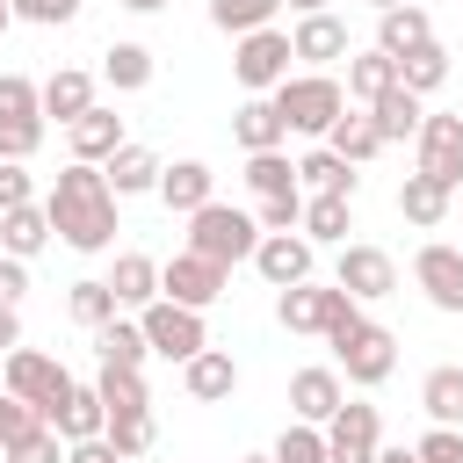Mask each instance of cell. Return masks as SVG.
Returning a JSON list of instances; mask_svg holds the SVG:
<instances>
[{
    "label": "cell",
    "instance_id": "cell-41",
    "mask_svg": "<svg viewBox=\"0 0 463 463\" xmlns=\"http://www.w3.org/2000/svg\"><path fill=\"white\" fill-rule=\"evenodd\" d=\"M101 441H109L123 463H130V456H145V449H152V412H116V420L101 427Z\"/></svg>",
    "mask_w": 463,
    "mask_h": 463
},
{
    "label": "cell",
    "instance_id": "cell-11",
    "mask_svg": "<svg viewBox=\"0 0 463 463\" xmlns=\"http://www.w3.org/2000/svg\"><path fill=\"white\" fill-rule=\"evenodd\" d=\"M420 166L412 174H427V181H441L449 195H456V181H463V116H420Z\"/></svg>",
    "mask_w": 463,
    "mask_h": 463
},
{
    "label": "cell",
    "instance_id": "cell-52",
    "mask_svg": "<svg viewBox=\"0 0 463 463\" xmlns=\"http://www.w3.org/2000/svg\"><path fill=\"white\" fill-rule=\"evenodd\" d=\"M376 463H420L412 449H376Z\"/></svg>",
    "mask_w": 463,
    "mask_h": 463
},
{
    "label": "cell",
    "instance_id": "cell-56",
    "mask_svg": "<svg viewBox=\"0 0 463 463\" xmlns=\"http://www.w3.org/2000/svg\"><path fill=\"white\" fill-rule=\"evenodd\" d=\"M232 463H268V456H232Z\"/></svg>",
    "mask_w": 463,
    "mask_h": 463
},
{
    "label": "cell",
    "instance_id": "cell-8",
    "mask_svg": "<svg viewBox=\"0 0 463 463\" xmlns=\"http://www.w3.org/2000/svg\"><path fill=\"white\" fill-rule=\"evenodd\" d=\"M137 333H145V347H152V354H166V362H195V354L210 347L203 311H181V304H166V297L137 311Z\"/></svg>",
    "mask_w": 463,
    "mask_h": 463
},
{
    "label": "cell",
    "instance_id": "cell-29",
    "mask_svg": "<svg viewBox=\"0 0 463 463\" xmlns=\"http://www.w3.org/2000/svg\"><path fill=\"white\" fill-rule=\"evenodd\" d=\"M398 87V58H383V51H347V101H376V94H391Z\"/></svg>",
    "mask_w": 463,
    "mask_h": 463
},
{
    "label": "cell",
    "instance_id": "cell-31",
    "mask_svg": "<svg viewBox=\"0 0 463 463\" xmlns=\"http://www.w3.org/2000/svg\"><path fill=\"white\" fill-rule=\"evenodd\" d=\"M94 354H101V369H145V354H152V347H145L137 318H123V311H116V318L94 333Z\"/></svg>",
    "mask_w": 463,
    "mask_h": 463
},
{
    "label": "cell",
    "instance_id": "cell-20",
    "mask_svg": "<svg viewBox=\"0 0 463 463\" xmlns=\"http://www.w3.org/2000/svg\"><path fill=\"white\" fill-rule=\"evenodd\" d=\"M36 101H43V116H58V123L72 130V123H80L87 109H94V80H87L80 65H58V72H51L43 87H36Z\"/></svg>",
    "mask_w": 463,
    "mask_h": 463
},
{
    "label": "cell",
    "instance_id": "cell-18",
    "mask_svg": "<svg viewBox=\"0 0 463 463\" xmlns=\"http://www.w3.org/2000/svg\"><path fill=\"white\" fill-rule=\"evenodd\" d=\"M43 427L72 449V441H94V434L109 427V405H101V391H94V383H72V391H65V405H58Z\"/></svg>",
    "mask_w": 463,
    "mask_h": 463
},
{
    "label": "cell",
    "instance_id": "cell-14",
    "mask_svg": "<svg viewBox=\"0 0 463 463\" xmlns=\"http://www.w3.org/2000/svg\"><path fill=\"white\" fill-rule=\"evenodd\" d=\"M253 268H260V282L297 289V282H311V239H304V232H260Z\"/></svg>",
    "mask_w": 463,
    "mask_h": 463
},
{
    "label": "cell",
    "instance_id": "cell-21",
    "mask_svg": "<svg viewBox=\"0 0 463 463\" xmlns=\"http://www.w3.org/2000/svg\"><path fill=\"white\" fill-rule=\"evenodd\" d=\"M123 145H130V137H123V116H116V109H101V101L72 123V159H80V166H101V159H109V152H123Z\"/></svg>",
    "mask_w": 463,
    "mask_h": 463
},
{
    "label": "cell",
    "instance_id": "cell-51",
    "mask_svg": "<svg viewBox=\"0 0 463 463\" xmlns=\"http://www.w3.org/2000/svg\"><path fill=\"white\" fill-rule=\"evenodd\" d=\"M7 347H22V318L0 304V354H7Z\"/></svg>",
    "mask_w": 463,
    "mask_h": 463
},
{
    "label": "cell",
    "instance_id": "cell-10",
    "mask_svg": "<svg viewBox=\"0 0 463 463\" xmlns=\"http://www.w3.org/2000/svg\"><path fill=\"white\" fill-rule=\"evenodd\" d=\"M159 297H166V304H181V311H210V304L224 297V268L181 246V253L159 268Z\"/></svg>",
    "mask_w": 463,
    "mask_h": 463
},
{
    "label": "cell",
    "instance_id": "cell-57",
    "mask_svg": "<svg viewBox=\"0 0 463 463\" xmlns=\"http://www.w3.org/2000/svg\"><path fill=\"white\" fill-rule=\"evenodd\" d=\"M7 22H14V14H7V0H0V29H7Z\"/></svg>",
    "mask_w": 463,
    "mask_h": 463
},
{
    "label": "cell",
    "instance_id": "cell-44",
    "mask_svg": "<svg viewBox=\"0 0 463 463\" xmlns=\"http://www.w3.org/2000/svg\"><path fill=\"white\" fill-rule=\"evenodd\" d=\"M0 463H65V441H58L51 427H36V434H22L14 449H0Z\"/></svg>",
    "mask_w": 463,
    "mask_h": 463
},
{
    "label": "cell",
    "instance_id": "cell-36",
    "mask_svg": "<svg viewBox=\"0 0 463 463\" xmlns=\"http://www.w3.org/2000/svg\"><path fill=\"white\" fill-rule=\"evenodd\" d=\"M441 80H449V51H441V43H420V51H405V58H398V87H405V94H420V101H427Z\"/></svg>",
    "mask_w": 463,
    "mask_h": 463
},
{
    "label": "cell",
    "instance_id": "cell-42",
    "mask_svg": "<svg viewBox=\"0 0 463 463\" xmlns=\"http://www.w3.org/2000/svg\"><path fill=\"white\" fill-rule=\"evenodd\" d=\"M72 318H80L87 333H101V326L116 318V297H109V282H94V275H87V282H72Z\"/></svg>",
    "mask_w": 463,
    "mask_h": 463
},
{
    "label": "cell",
    "instance_id": "cell-22",
    "mask_svg": "<svg viewBox=\"0 0 463 463\" xmlns=\"http://www.w3.org/2000/svg\"><path fill=\"white\" fill-rule=\"evenodd\" d=\"M109 297H116V311H145V304H159V260H152V253H116Z\"/></svg>",
    "mask_w": 463,
    "mask_h": 463
},
{
    "label": "cell",
    "instance_id": "cell-55",
    "mask_svg": "<svg viewBox=\"0 0 463 463\" xmlns=\"http://www.w3.org/2000/svg\"><path fill=\"white\" fill-rule=\"evenodd\" d=\"M369 7H376V14H391V7H412V0H369Z\"/></svg>",
    "mask_w": 463,
    "mask_h": 463
},
{
    "label": "cell",
    "instance_id": "cell-38",
    "mask_svg": "<svg viewBox=\"0 0 463 463\" xmlns=\"http://www.w3.org/2000/svg\"><path fill=\"white\" fill-rule=\"evenodd\" d=\"M297 232H304L311 246H340V239H347V195H311L304 217H297Z\"/></svg>",
    "mask_w": 463,
    "mask_h": 463
},
{
    "label": "cell",
    "instance_id": "cell-40",
    "mask_svg": "<svg viewBox=\"0 0 463 463\" xmlns=\"http://www.w3.org/2000/svg\"><path fill=\"white\" fill-rule=\"evenodd\" d=\"M275 7L282 0H210V22L224 36H253V29H275Z\"/></svg>",
    "mask_w": 463,
    "mask_h": 463
},
{
    "label": "cell",
    "instance_id": "cell-45",
    "mask_svg": "<svg viewBox=\"0 0 463 463\" xmlns=\"http://www.w3.org/2000/svg\"><path fill=\"white\" fill-rule=\"evenodd\" d=\"M7 14L14 22H36V29H65L80 14V0H7Z\"/></svg>",
    "mask_w": 463,
    "mask_h": 463
},
{
    "label": "cell",
    "instance_id": "cell-2",
    "mask_svg": "<svg viewBox=\"0 0 463 463\" xmlns=\"http://www.w3.org/2000/svg\"><path fill=\"white\" fill-rule=\"evenodd\" d=\"M268 101H275V116H282L289 130H304V137H326V130L347 116V87H340L333 72H289Z\"/></svg>",
    "mask_w": 463,
    "mask_h": 463
},
{
    "label": "cell",
    "instance_id": "cell-53",
    "mask_svg": "<svg viewBox=\"0 0 463 463\" xmlns=\"http://www.w3.org/2000/svg\"><path fill=\"white\" fill-rule=\"evenodd\" d=\"M116 7H130V14H159L166 0H116Z\"/></svg>",
    "mask_w": 463,
    "mask_h": 463
},
{
    "label": "cell",
    "instance_id": "cell-28",
    "mask_svg": "<svg viewBox=\"0 0 463 463\" xmlns=\"http://www.w3.org/2000/svg\"><path fill=\"white\" fill-rule=\"evenodd\" d=\"M101 181H109V195H145V188H159V159L145 145H123L101 159Z\"/></svg>",
    "mask_w": 463,
    "mask_h": 463
},
{
    "label": "cell",
    "instance_id": "cell-23",
    "mask_svg": "<svg viewBox=\"0 0 463 463\" xmlns=\"http://www.w3.org/2000/svg\"><path fill=\"white\" fill-rule=\"evenodd\" d=\"M181 383H188V398H195V405H217V398H232V391H239V362H232L224 347H203L195 362H181Z\"/></svg>",
    "mask_w": 463,
    "mask_h": 463
},
{
    "label": "cell",
    "instance_id": "cell-35",
    "mask_svg": "<svg viewBox=\"0 0 463 463\" xmlns=\"http://www.w3.org/2000/svg\"><path fill=\"white\" fill-rule=\"evenodd\" d=\"M246 188L268 203V195H304L297 188V159L289 152H246Z\"/></svg>",
    "mask_w": 463,
    "mask_h": 463
},
{
    "label": "cell",
    "instance_id": "cell-48",
    "mask_svg": "<svg viewBox=\"0 0 463 463\" xmlns=\"http://www.w3.org/2000/svg\"><path fill=\"white\" fill-rule=\"evenodd\" d=\"M43 427V412L36 405H22V398H0V449H14L22 434H36Z\"/></svg>",
    "mask_w": 463,
    "mask_h": 463
},
{
    "label": "cell",
    "instance_id": "cell-43",
    "mask_svg": "<svg viewBox=\"0 0 463 463\" xmlns=\"http://www.w3.org/2000/svg\"><path fill=\"white\" fill-rule=\"evenodd\" d=\"M268 463H326V427H282V441H275V456Z\"/></svg>",
    "mask_w": 463,
    "mask_h": 463
},
{
    "label": "cell",
    "instance_id": "cell-25",
    "mask_svg": "<svg viewBox=\"0 0 463 463\" xmlns=\"http://www.w3.org/2000/svg\"><path fill=\"white\" fill-rule=\"evenodd\" d=\"M362 116L376 123V137H383V145H398V137H420V116H427V101H420V94H405V87H391V94H376Z\"/></svg>",
    "mask_w": 463,
    "mask_h": 463
},
{
    "label": "cell",
    "instance_id": "cell-5",
    "mask_svg": "<svg viewBox=\"0 0 463 463\" xmlns=\"http://www.w3.org/2000/svg\"><path fill=\"white\" fill-rule=\"evenodd\" d=\"M0 383H7V398L36 405L43 420H51V412L65 405V391H72L65 362H51V354H36V347H7V354H0Z\"/></svg>",
    "mask_w": 463,
    "mask_h": 463
},
{
    "label": "cell",
    "instance_id": "cell-13",
    "mask_svg": "<svg viewBox=\"0 0 463 463\" xmlns=\"http://www.w3.org/2000/svg\"><path fill=\"white\" fill-rule=\"evenodd\" d=\"M333 289H347L354 304H376L398 289V260L383 246H340V268H333Z\"/></svg>",
    "mask_w": 463,
    "mask_h": 463
},
{
    "label": "cell",
    "instance_id": "cell-49",
    "mask_svg": "<svg viewBox=\"0 0 463 463\" xmlns=\"http://www.w3.org/2000/svg\"><path fill=\"white\" fill-rule=\"evenodd\" d=\"M297 217H304V195H268V203L253 210L260 232H297Z\"/></svg>",
    "mask_w": 463,
    "mask_h": 463
},
{
    "label": "cell",
    "instance_id": "cell-24",
    "mask_svg": "<svg viewBox=\"0 0 463 463\" xmlns=\"http://www.w3.org/2000/svg\"><path fill=\"white\" fill-rule=\"evenodd\" d=\"M420 43H434V22H427V7L412 0V7H391V14H376V51L383 58H405V51H420Z\"/></svg>",
    "mask_w": 463,
    "mask_h": 463
},
{
    "label": "cell",
    "instance_id": "cell-6",
    "mask_svg": "<svg viewBox=\"0 0 463 463\" xmlns=\"http://www.w3.org/2000/svg\"><path fill=\"white\" fill-rule=\"evenodd\" d=\"M36 145H43V101H36V87L22 72H0V159L29 166Z\"/></svg>",
    "mask_w": 463,
    "mask_h": 463
},
{
    "label": "cell",
    "instance_id": "cell-12",
    "mask_svg": "<svg viewBox=\"0 0 463 463\" xmlns=\"http://www.w3.org/2000/svg\"><path fill=\"white\" fill-rule=\"evenodd\" d=\"M376 449H383V420H376V405H340L333 420H326V463H376Z\"/></svg>",
    "mask_w": 463,
    "mask_h": 463
},
{
    "label": "cell",
    "instance_id": "cell-54",
    "mask_svg": "<svg viewBox=\"0 0 463 463\" xmlns=\"http://www.w3.org/2000/svg\"><path fill=\"white\" fill-rule=\"evenodd\" d=\"M282 7H297V14H326V0H282Z\"/></svg>",
    "mask_w": 463,
    "mask_h": 463
},
{
    "label": "cell",
    "instance_id": "cell-9",
    "mask_svg": "<svg viewBox=\"0 0 463 463\" xmlns=\"http://www.w3.org/2000/svg\"><path fill=\"white\" fill-rule=\"evenodd\" d=\"M232 80H239L246 94H275V87L289 80V29H253V36H239Z\"/></svg>",
    "mask_w": 463,
    "mask_h": 463
},
{
    "label": "cell",
    "instance_id": "cell-19",
    "mask_svg": "<svg viewBox=\"0 0 463 463\" xmlns=\"http://www.w3.org/2000/svg\"><path fill=\"white\" fill-rule=\"evenodd\" d=\"M289 58H304V65L347 58V22H340V14H304V22L289 29Z\"/></svg>",
    "mask_w": 463,
    "mask_h": 463
},
{
    "label": "cell",
    "instance_id": "cell-15",
    "mask_svg": "<svg viewBox=\"0 0 463 463\" xmlns=\"http://www.w3.org/2000/svg\"><path fill=\"white\" fill-rule=\"evenodd\" d=\"M412 282L427 289L434 311H463V253L456 246H420L412 253Z\"/></svg>",
    "mask_w": 463,
    "mask_h": 463
},
{
    "label": "cell",
    "instance_id": "cell-26",
    "mask_svg": "<svg viewBox=\"0 0 463 463\" xmlns=\"http://www.w3.org/2000/svg\"><path fill=\"white\" fill-rule=\"evenodd\" d=\"M232 137H239L246 152H282L289 123L275 116V101H268V94H253V101H239V116H232Z\"/></svg>",
    "mask_w": 463,
    "mask_h": 463
},
{
    "label": "cell",
    "instance_id": "cell-7",
    "mask_svg": "<svg viewBox=\"0 0 463 463\" xmlns=\"http://www.w3.org/2000/svg\"><path fill=\"white\" fill-rule=\"evenodd\" d=\"M362 304L347 297V289H333V282H297V289H282L275 297V318L289 326V333H333L340 318H354Z\"/></svg>",
    "mask_w": 463,
    "mask_h": 463
},
{
    "label": "cell",
    "instance_id": "cell-50",
    "mask_svg": "<svg viewBox=\"0 0 463 463\" xmlns=\"http://www.w3.org/2000/svg\"><path fill=\"white\" fill-rule=\"evenodd\" d=\"M22 297H29V260H0V304L14 311Z\"/></svg>",
    "mask_w": 463,
    "mask_h": 463
},
{
    "label": "cell",
    "instance_id": "cell-46",
    "mask_svg": "<svg viewBox=\"0 0 463 463\" xmlns=\"http://www.w3.org/2000/svg\"><path fill=\"white\" fill-rule=\"evenodd\" d=\"M412 456H420V463H463V427H427V434L412 441Z\"/></svg>",
    "mask_w": 463,
    "mask_h": 463
},
{
    "label": "cell",
    "instance_id": "cell-4",
    "mask_svg": "<svg viewBox=\"0 0 463 463\" xmlns=\"http://www.w3.org/2000/svg\"><path fill=\"white\" fill-rule=\"evenodd\" d=\"M253 246H260V224L246 210H232V203H203L188 217V253L217 260L224 275H232V260H253Z\"/></svg>",
    "mask_w": 463,
    "mask_h": 463
},
{
    "label": "cell",
    "instance_id": "cell-30",
    "mask_svg": "<svg viewBox=\"0 0 463 463\" xmlns=\"http://www.w3.org/2000/svg\"><path fill=\"white\" fill-rule=\"evenodd\" d=\"M43 239H51V217H43V203H22V210H7V217H0V253H7V260H29V253H43Z\"/></svg>",
    "mask_w": 463,
    "mask_h": 463
},
{
    "label": "cell",
    "instance_id": "cell-27",
    "mask_svg": "<svg viewBox=\"0 0 463 463\" xmlns=\"http://www.w3.org/2000/svg\"><path fill=\"white\" fill-rule=\"evenodd\" d=\"M297 188H311V195H347V203H354L362 174H354L340 152H326V145H318V152H304V159H297Z\"/></svg>",
    "mask_w": 463,
    "mask_h": 463
},
{
    "label": "cell",
    "instance_id": "cell-32",
    "mask_svg": "<svg viewBox=\"0 0 463 463\" xmlns=\"http://www.w3.org/2000/svg\"><path fill=\"white\" fill-rule=\"evenodd\" d=\"M420 405H427V420H434V427H463V369H456V362L427 369V383H420Z\"/></svg>",
    "mask_w": 463,
    "mask_h": 463
},
{
    "label": "cell",
    "instance_id": "cell-1",
    "mask_svg": "<svg viewBox=\"0 0 463 463\" xmlns=\"http://www.w3.org/2000/svg\"><path fill=\"white\" fill-rule=\"evenodd\" d=\"M43 217H51V232L72 246V253H109L116 246V195H109V181H101V166H65L58 181H51V195H43Z\"/></svg>",
    "mask_w": 463,
    "mask_h": 463
},
{
    "label": "cell",
    "instance_id": "cell-37",
    "mask_svg": "<svg viewBox=\"0 0 463 463\" xmlns=\"http://www.w3.org/2000/svg\"><path fill=\"white\" fill-rule=\"evenodd\" d=\"M326 152H340L347 166H362V159H376V152H383V137H376V123H369V116H354V109H347V116L326 130Z\"/></svg>",
    "mask_w": 463,
    "mask_h": 463
},
{
    "label": "cell",
    "instance_id": "cell-47",
    "mask_svg": "<svg viewBox=\"0 0 463 463\" xmlns=\"http://www.w3.org/2000/svg\"><path fill=\"white\" fill-rule=\"evenodd\" d=\"M22 203H36V181H29V166H22V159H0V217H7V210H22Z\"/></svg>",
    "mask_w": 463,
    "mask_h": 463
},
{
    "label": "cell",
    "instance_id": "cell-39",
    "mask_svg": "<svg viewBox=\"0 0 463 463\" xmlns=\"http://www.w3.org/2000/svg\"><path fill=\"white\" fill-rule=\"evenodd\" d=\"M94 391H101V405H109V420H116V412H152V391H145V369H101V376H94Z\"/></svg>",
    "mask_w": 463,
    "mask_h": 463
},
{
    "label": "cell",
    "instance_id": "cell-17",
    "mask_svg": "<svg viewBox=\"0 0 463 463\" xmlns=\"http://www.w3.org/2000/svg\"><path fill=\"white\" fill-rule=\"evenodd\" d=\"M166 210H181V217H195L203 203H217V174L203 166V159H174V166H159V188H152Z\"/></svg>",
    "mask_w": 463,
    "mask_h": 463
},
{
    "label": "cell",
    "instance_id": "cell-33",
    "mask_svg": "<svg viewBox=\"0 0 463 463\" xmlns=\"http://www.w3.org/2000/svg\"><path fill=\"white\" fill-rule=\"evenodd\" d=\"M398 210H405V224L434 232V224L449 217V188H441V181H427V174H405V181H398Z\"/></svg>",
    "mask_w": 463,
    "mask_h": 463
},
{
    "label": "cell",
    "instance_id": "cell-16",
    "mask_svg": "<svg viewBox=\"0 0 463 463\" xmlns=\"http://www.w3.org/2000/svg\"><path fill=\"white\" fill-rule=\"evenodd\" d=\"M340 405H347L340 369H297V376H289V412H297L304 427H326Z\"/></svg>",
    "mask_w": 463,
    "mask_h": 463
},
{
    "label": "cell",
    "instance_id": "cell-34",
    "mask_svg": "<svg viewBox=\"0 0 463 463\" xmlns=\"http://www.w3.org/2000/svg\"><path fill=\"white\" fill-rule=\"evenodd\" d=\"M101 80H109L116 94L152 87V51H145V43H109V51H101Z\"/></svg>",
    "mask_w": 463,
    "mask_h": 463
},
{
    "label": "cell",
    "instance_id": "cell-3",
    "mask_svg": "<svg viewBox=\"0 0 463 463\" xmlns=\"http://www.w3.org/2000/svg\"><path fill=\"white\" fill-rule=\"evenodd\" d=\"M326 340H333V369H340L347 383H362V391H376V383L398 369V340H391L376 318H362V311H354V318H340Z\"/></svg>",
    "mask_w": 463,
    "mask_h": 463
}]
</instances>
